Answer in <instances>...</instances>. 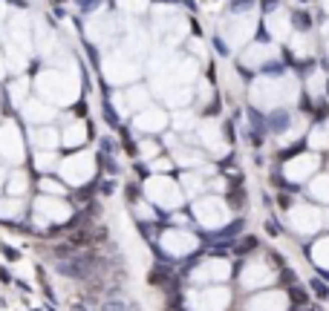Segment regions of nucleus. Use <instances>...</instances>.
Here are the masks:
<instances>
[{"instance_id":"obj_1","label":"nucleus","mask_w":329,"mask_h":311,"mask_svg":"<svg viewBox=\"0 0 329 311\" xmlns=\"http://www.w3.org/2000/svg\"><path fill=\"white\" fill-rule=\"evenodd\" d=\"M289 124H292V118H289V113H286V110H274V113L266 118V127H269L271 133H286V130H289Z\"/></svg>"},{"instance_id":"obj_2","label":"nucleus","mask_w":329,"mask_h":311,"mask_svg":"<svg viewBox=\"0 0 329 311\" xmlns=\"http://www.w3.org/2000/svg\"><path fill=\"white\" fill-rule=\"evenodd\" d=\"M246 228V219H237V222H231V225H225L223 230H217L211 236V242H228V239H237V233Z\"/></svg>"},{"instance_id":"obj_3","label":"nucleus","mask_w":329,"mask_h":311,"mask_svg":"<svg viewBox=\"0 0 329 311\" xmlns=\"http://www.w3.org/2000/svg\"><path fill=\"white\" fill-rule=\"evenodd\" d=\"M93 239L95 236L90 233V230H75V233L70 236V245H90Z\"/></svg>"},{"instance_id":"obj_4","label":"nucleus","mask_w":329,"mask_h":311,"mask_svg":"<svg viewBox=\"0 0 329 311\" xmlns=\"http://www.w3.org/2000/svg\"><path fill=\"white\" fill-rule=\"evenodd\" d=\"M289 294H292V302H294V305H309V294H306L303 288H294V285H292V291H289Z\"/></svg>"},{"instance_id":"obj_5","label":"nucleus","mask_w":329,"mask_h":311,"mask_svg":"<svg viewBox=\"0 0 329 311\" xmlns=\"http://www.w3.org/2000/svg\"><path fill=\"white\" fill-rule=\"evenodd\" d=\"M101 311H133L127 305V302H121V299H107L104 305H101Z\"/></svg>"},{"instance_id":"obj_6","label":"nucleus","mask_w":329,"mask_h":311,"mask_svg":"<svg viewBox=\"0 0 329 311\" xmlns=\"http://www.w3.org/2000/svg\"><path fill=\"white\" fill-rule=\"evenodd\" d=\"M225 202H228L231 207H243V202H246V193H243V190H234V193L225 196Z\"/></svg>"},{"instance_id":"obj_7","label":"nucleus","mask_w":329,"mask_h":311,"mask_svg":"<svg viewBox=\"0 0 329 311\" xmlns=\"http://www.w3.org/2000/svg\"><path fill=\"white\" fill-rule=\"evenodd\" d=\"M248 118H251V127H254V130H263V127H266V118H263L257 110H248Z\"/></svg>"},{"instance_id":"obj_8","label":"nucleus","mask_w":329,"mask_h":311,"mask_svg":"<svg viewBox=\"0 0 329 311\" xmlns=\"http://www.w3.org/2000/svg\"><path fill=\"white\" fill-rule=\"evenodd\" d=\"M309 285H312V291H315V294H317V297H320V299H326V297H329V288L323 285V282H320V279H312V282H309Z\"/></svg>"},{"instance_id":"obj_9","label":"nucleus","mask_w":329,"mask_h":311,"mask_svg":"<svg viewBox=\"0 0 329 311\" xmlns=\"http://www.w3.org/2000/svg\"><path fill=\"white\" fill-rule=\"evenodd\" d=\"M251 248H257V239H254V236L243 239V242H240V245L234 248V251H237V253H246V251H251Z\"/></svg>"},{"instance_id":"obj_10","label":"nucleus","mask_w":329,"mask_h":311,"mask_svg":"<svg viewBox=\"0 0 329 311\" xmlns=\"http://www.w3.org/2000/svg\"><path fill=\"white\" fill-rule=\"evenodd\" d=\"M254 6V0H231V12H248Z\"/></svg>"},{"instance_id":"obj_11","label":"nucleus","mask_w":329,"mask_h":311,"mask_svg":"<svg viewBox=\"0 0 329 311\" xmlns=\"http://www.w3.org/2000/svg\"><path fill=\"white\" fill-rule=\"evenodd\" d=\"M294 26H297V29H306V26H309V18H306L303 12H294Z\"/></svg>"},{"instance_id":"obj_12","label":"nucleus","mask_w":329,"mask_h":311,"mask_svg":"<svg viewBox=\"0 0 329 311\" xmlns=\"http://www.w3.org/2000/svg\"><path fill=\"white\" fill-rule=\"evenodd\" d=\"M280 271H283V285H289V288H292V285H294V274L289 271V268H280Z\"/></svg>"},{"instance_id":"obj_13","label":"nucleus","mask_w":329,"mask_h":311,"mask_svg":"<svg viewBox=\"0 0 329 311\" xmlns=\"http://www.w3.org/2000/svg\"><path fill=\"white\" fill-rule=\"evenodd\" d=\"M98 3H101V0H81V12H93V9H98Z\"/></svg>"},{"instance_id":"obj_14","label":"nucleus","mask_w":329,"mask_h":311,"mask_svg":"<svg viewBox=\"0 0 329 311\" xmlns=\"http://www.w3.org/2000/svg\"><path fill=\"white\" fill-rule=\"evenodd\" d=\"M197 262H200V253H194V256H191L188 262L182 265V271H191V268H194V265H197Z\"/></svg>"},{"instance_id":"obj_15","label":"nucleus","mask_w":329,"mask_h":311,"mask_svg":"<svg viewBox=\"0 0 329 311\" xmlns=\"http://www.w3.org/2000/svg\"><path fill=\"white\" fill-rule=\"evenodd\" d=\"M3 253H6V256H9V259H18V256H21V253L15 251L12 245H3Z\"/></svg>"},{"instance_id":"obj_16","label":"nucleus","mask_w":329,"mask_h":311,"mask_svg":"<svg viewBox=\"0 0 329 311\" xmlns=\"http://www.w3.org/2000/svg\"><path fill=\"white\" fill-rule=\"evenodd\" d=\"M266 230H269L271 236H277V233H280V230H277V225H274V222H266Z\"/></svg>"},{"instance_id":"obj_17","label":"nucleus","mask_w":329,"mask_h":311,"mask_svg":"<svg viewBox=\"0 0 329 311\" xmlns=\"http://www.w3.org/2000/svg\"><path fill=\"white\" fill-rule=\"evenodd\" d=\"M271 262L277 265V268H286V262H283V256H277V253H271Z\"/></svg>"},{"instance_id":"obj_18","label":"nucleus","mask_w":329,"mask_h":311,"mask_svg":"<svg viewBox=\"0 0 329 311\" xmlns=\"http://www.w3.org/2000/svg\"><path fill=\"white\" fill-rule=\"evenodd\" d=\"M274 9V0H263V12H271Z\"/></svg>"},{"instance_id":"obj_19","label":"nucleus","mask_w":329,"mask_h":311,"mask_svg":"<svg viewBox=\"0 0 329 311\" xmlns=\"http://www.w3.org/2000/svg\"><path fill=\"white\" fill-rule=\"evenodd\" d=\"M323 276H326V279H329V274H323Z\"/></svg>"}]
</instances>
